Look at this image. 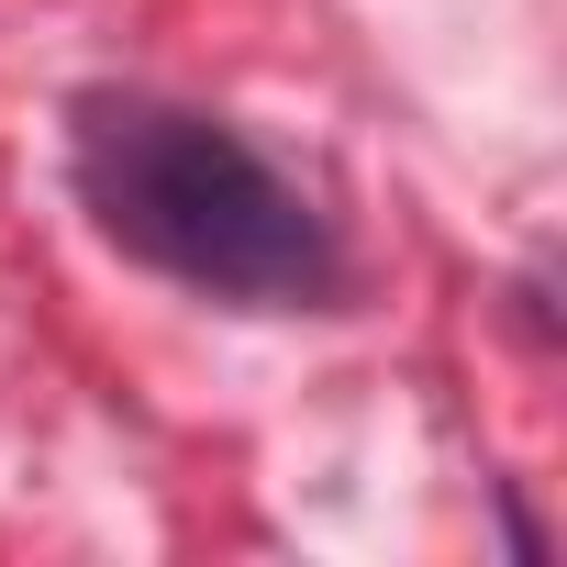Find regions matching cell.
Listing matches in <instances>:
<instances>
[{
	"label": "cell",
	"instance_id": "6da1fadb",
	"mask_svg": "<svg viewBox=\"0 0 567 567\" xmlns=\"http://www.w3.org/2000/svg\"><path fill=\"white\" fill-rule=\"evenodd\" d=\"M68 178H79V212L101 223V245H123L134 267L178 278L200 301L312 312L346 290V256H334L323 212L301 200V178H278L234 123H212L189 101L90 90L68 112Z\"/></svg>",
	"mask_w": 567,
	"mask_h": 567
}]
</instances>
